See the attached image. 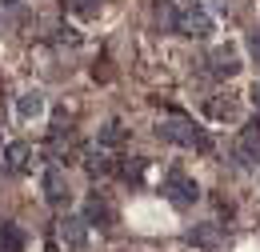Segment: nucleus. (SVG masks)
Returning a JSON list of instances; mask_svg holds the SVG:
<instances>
[{"mask_svg":"<svg viewBox=\"0 0 260 252\" xmlns=\"http://www.w3.org/2000/svg\"><path fill=\"white\" fill-rule=\"evenodd\" d=\"M248 52H252V56H260V28L248 32Z\"/></svg>","mask_w":260,"mask_h":252,"instance_id":"nucleus-14","label":"nucleus"},{"mask_svg":"<svg viewBox=\"0 0 260 252\" xmlns=\"http://www.w3.org/2000/svg\"><path fill=\"white\" fill-rule=\"evenodd\" d=\"M164 196H168V204L172 208H192L196 200H200V188H196V180H188L180 168L176 172H168V180H164Z\"/></svg>","mask_w":260,"mask_h":252,"instance_id":"nucleus-2","label":"nucleus"},{"mask_svg":"<svg viewBox=\"0 0 260 252\" xmlns=\"http://www.w3.org/2000/svg\"><path fill=\"white\" fill-rule=\"evenodd\" d=\"M176 32H184V36H208L212 32V20H208V12L200 8V4H188V8H180V20H176Z\"/></svg>","mask_w":260,"mask_h":252,"instance_id":"nucleus-3","label":"nucleus"},{"mask_svg":"<svg viewBox=\"0 0 260 252\" xmlns=\"http://www.w3.org/2000/svg\"><path fill=\"white\" fill-rule=\"evenodd\" d=\"M140 172H144V160H132V164H124V176H128V180H140Z\"/></svg>","mask_w":260,"mask_h":252,"instance_id":"nucleus-13","label":"nucleus"},{"mask_svg":"<svg viewBox=\"0 0 260 252\" xmlns=\"http://www.w3.org/2000/svg\"><path fill=\"white\" fill-rule=\"evenodd\" d=\"M184 240L188 244H200V248H216L220 244V224H196L184 232Z\"/></svg>","mask_w":260,"mask_h":252,"instance_id":"nucleus-6","label":"nucleus"},{"mask_svg":"<svg viewBox=\"0 0 260 252\" xmlns=\"http://www.w3.org/2000/svg\"><path fill=\"white\" fill-rule=\"evenodd\" d=\"M44 112V96L40 92H24L20 100H16V116L20 120H32V116H40Z\"/></svg>","mask_w":260,"mask_h":252,"instance_id":"nucleus-9","label":"nucleus"},{"mask_svg":"<svg viewBox=\"0 0 260 252\" xmlns=\"http://www.w3.org/2000/svg\"><path fill=\"white\" fill-rule=\"evenodd\" d=\"M120 140H124V128L120 124H104V132H100V144H104V148H116Z\"/></svg>","mask_w":260,"mask_h":252,"instance_id":"nucleus-11","label":"nucleus"},{"mask_svg":"<svg viewBox=\"0 0 260 252\" xmlns=\"http://www.w3.org/2000/svg\"><path fill=\"white\" fill-rule=\"evenodd\" d=\"M84 224H100V228H108V224H112V208H108L104 200L92 196V200L84 204Z\"/></svg>","mask_w":260,"mask_h":252,"instance_id":"nucleus-8","label":"nucleus"},{"mask_svg":"<svg viewBox=\"0 0 260 252\" xmlns=\"http://www.w3.org/2000/svg\"><path fill=\"white\" fill-rule=\"evenodd\" d=\"M24 156H28V148H24V144H12V148H8V168H20Z\"/></svg>","mask_w":260,"mask_h":252,"instance_id":"nucleus-12","label":"nucleus"},{"mask_svg":"<svg viewBox=\"0 0 260 252\" xmlns=\"http://www.w3.org/2000/svg\"><path fill=\"white\" fill-rule=\"evenodd\" d=\"M252 100H256V112H260V84L252 88Z\"/></svg>","mask_w":260,"mask_h":252,"instance_id":"nucleus-15","label":"nucleus"},{"mask_svg":"<svg viewBox=\"0 0 260 252\" xmlns=\"http://www.w3.org/2000/svg\"><path fill=\"white\" fill-rule=\"evenodd\" d=\"M44 196H48V204H64L68 200V184L56 164H48V172H44Z\"/></svg>","mask_w":260,"mask_h":252,"instance_id":"nucleus-5","label":"nucleus"},{"mask_svg":"<svg viewBox=\"0 0 260 252\" xmlns=\"http://www.w3.org/2000/svg\"><path fill=\"white\" fill-rule=\"evenodd\" d=\"M156 132H160L164 140L180 144V148H200V152L208 148V136H204V128L192 124V120H180V116H176V120H164Z\"/></svg>","mask_w":260,"mask_h":252,"instance_id":"nucleus-1","label":"nucleus"},{"mask_svg":"<svg viewBox=\"0 0 260 252\" xmlns=\"http://www.w3.org/2000/svg\"><path fill=\"white\" fill-rule=\"evenodd\" d=\"M208 68H212V76H236L240 72V56H236V48H212V56H208Z\"/></svg>","mask_w":260,"mask_h":252,"instance_id":"nucleus-4","label":"nucleus"},{"mask_svg":"<svg viewBox=\"0 0 260 252\" xmlns=\"http://www.w3.org/2000/svg\"><path fill=\"white\" fill-rule=\"evenodd\" d=\"M0 252H24V232L16 224H0Z\"/></svg>","mask_w":260,"mask_h":252,"instance_id":"nucleus-10","label":"nucleus"},{"mask_svg":"<svg viewBox=\"0 0 260 252\" xmlns=\"http://www.w3.org/2000/svg\"><path fill=\"white\" fill-rule=\"evenodd\" d=\"M60 236H64L72 248H84V240H88V224H84V216H64Z\"/></svg>","mask_w":260,"mask_h":252,"instance_id":"nucleus-7","label":"nucleus"}]
</instances>
